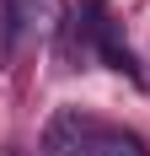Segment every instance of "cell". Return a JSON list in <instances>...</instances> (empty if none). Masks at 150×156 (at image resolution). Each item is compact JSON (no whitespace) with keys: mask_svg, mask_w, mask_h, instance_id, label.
I'll return each instance as SVG.
<instances>
[{"mask_svg":"<svg viewBox=\"0 0 150 156\" xmlns=\"http://www.w3.org/2000/svg\"><path fill=\"white\" fill-rule=\"evenodd\" d=\"M0 156H16V151H0Z\"/></svg>","mask_w":150,"mask_h":156,"instance_id":"277c9868","label":"cell"},{"mask_svg":"<svg viewBox=\"0 0 150 156\" xmlns=\"http://www.w3.org/2000/svg\"><path fill=\"white\" fill-rule=\"evenodd\" d=\"M97 59H102L107 70H118V76L139 81L134 54H129V43H123V27H118V16L107 11V0H102V11H97Z\"/></svg>","mask_w":150,"mask_h":156,"instance_id":"7a4b0ae2","label":"cell"},{"mask_svg":"<svg viewBox=\"0 0 150 156\" xmlns=\"http://www.w3.org/2000/svg\"><path fill=\"white\" fill-rule=\"evenodd\" d=\"M97 119L80 108H59L54 119H48L43 129V156H91V145H97Z\"/></svg>","mask_w":150,"mask_h":156,"instance_id":"6da1fadb","label":"cell"},{"mask_svg":"<svg viewBox=\"0 0 150 156\" xmlns=\"http://www.w3.org/2000/svg\"><path fill=\"white\" fill-rule=\"evenodd\" d=\"M91 156H150V151H145V140H139L134 129L102 124V129H97V145H91Z\"/></svg>","mask_w":150,"mask_h":156,"instance_id":"3957f363","label":"cell"}]
</instances>
